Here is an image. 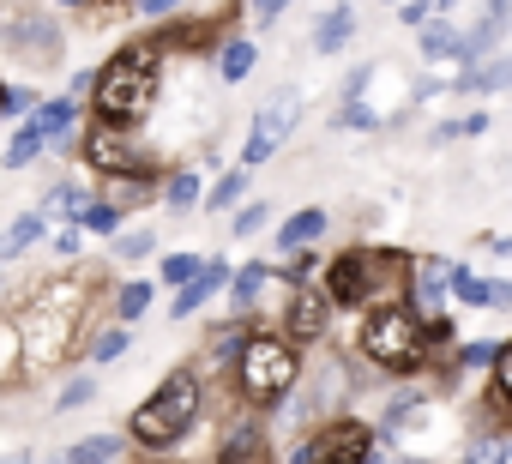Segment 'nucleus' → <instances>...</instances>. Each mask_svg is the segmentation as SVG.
<instances>
[{
	"label": "nucleus",
	"mask_w": 512,
	"mask_h": 464,
	"mask_svg": "<svg viewBox=\"0 0 512 464\" xmlns=\"http://www.w3.org/2000/svg\"><path fill=\"white\" fill-rule=\"evenodd\" d=\"M109 284L115 278H97L73 260V272H49L37 278V290L25 296V308L13 314L19 320V344H25V368H55L67 350H73V332H91L97 326V308H109Z\"/></svg>",
	"instance_id": "obj_1"
},
{
	"label": "nucleus",
	"mask_w": 512,
	"mask_h": 464,
	"mask_svg": "<svg viewBox=\"0 0 512 464\" xmlns=\"http://www.w3.org/2000/svg\"><path fill=\"white\" fill-rule=\"evenodd\" d=\"M163 67H169V55H163L151 37L115 43V55L97 67V85H91V97H85L91 121L133 133V127L157 109V97H163Z\"/></svg>",
	"instance_id": "obj_2"
},
{
	"label": "nucleus",
	"mask_w": 512,
	"mask_h": 464,
	"mask_svg": "<svg viewBox=\"0 0 512 464\" xmlns=\"http://www.w3.org/2000/svg\"><path fill=\"white\" fill-rule=\"evenodd\" d=\"M302 368H308V356H302L278 326H247V338H241V350H235V362H229V374H223L229 404H235V410L272 416V410L302 386Z\"/></svg>",
	"instance_id": "obj_3"
},
{
	"label": "nucleus",
	"mask_w": 512,
	"mask_h": 464,
	"mask_svg": "<svg viewBox=\"0 0 512 464\" xmlns=\"http://www.w3.org/2000/svg\"><path fill=\"white\" fill-rule=\"evenodd\" d=\"M205 404H211V380L199 374V362H175V368L133 404V416L121 422V434H127L139 452H175V446L199 428Z\"/></svg>",
	"instance_id": "obj_4"
},
{
	"label": "nucleus",
	"mask_w": 512,
	"mask_h": 464,
	"mask_svg": "<svg viewBox=\"0 0 512 464\" xmlns=\"http://www.w3.org/2000/svg\"><path fill=\"white\" fill-rule=\"evenodd\" d=\"M356 362H368L386 380H422L434 368V356H428V320L410 302H398V296L362 308V320H356Z\"/></svg>",
	"instance_id": "obj_5"
},
{
	"label": "nucleus",
	"mask_w": 512,
	"mask_h": 464,
	"mask_svg": "<svg viewBox=\"0 0 512 464\" xmlns=\"http://www.w3.org/2000/svg\"><path fill=\"white\" fill-rule=\"evenodd\" d=\"M404 260H410V254H398V248L350 242V248H338V254H326V260H320V278H314V284L326 290L332 314H362V308H374V302L398 296Z\"/></svg>",
	"instance_id": "obj_6"
},
{
	"label": "nucleus",
	"mask_w": 512,
	"mask_h": 464,
	"mask_svg": "<svg viewBox=\"0 0 512 464\" xmlns=\"http://www.w3.org/2000/svg\"><path fill=\"white\" fill-rule=\"evenodd\" d=\"M0 61L19 73H55L67 61V25L49 0H0Z\"/></svg>",
	"instance_id": "obj_7"
},
{
	"label": "nucleus",
	"mask_w": 512,
	"mask_h": 464,
	"mask_svg": "<svg viewBox=\"0 0 512 464\" xmlns=\"http://www.w3.org/2000/svg\"><path fill=\"white\" fill-rule=\"evenodd\" d=\"M73 157L97 175V181H121V175H151V181H163V163H157V151H145L133 133H121V127H85L79 133V145H73Z\"/></svg>",
	"instance_id": "obj_8"
},
{
	"label": "nucleus",
	"mask_w": 512,
	"mask_h": 464,
	"mask_svg": "<svg viewBox=\"0 0 512 464\" xmlns=\"http://www.w3.org/2000/svg\"><path fill=\"white\" fill-rule=\"evenodd\" d=\"M296 127H302V91H278V97H266L260 109H253V121H247V139H241V169H266L272 157H284V145L296 139Z\"/></svg>",
	"instance_id": "obj_9"
},
{
	"label": "nucleus",
	"mask_w": 512,
	"mask_h": 464,
	"mask_svg": "<svg viewBox=\"0 0 512 464\" xmlns=\"http://www.w3.org/2000/svg\"><path fill=\"white\" fill-rule=\"evenodd\" d=\"M332 326H338V314H332V302H326V290H320L314 278H302V284H290V290H284L278 332H284L302 356L326 350V344H332Z\"/></svg>",
	"instance_id": "obj_10"
},
{
	"label": "nucleus",
	"mask_w": 512,
	"mask_h": 464,
	"mask_svg": "<svg viewBox=\"0 0 512 464\" xmlns=\"http://www.w3.org/2000/svg\"><path fill=\"white\" fill-rule=\"evenodd\" d=\"M452 254H410L404 260V278H398V302H410L422 320H434V314H446V302H452Z\"/></svg>",
	"instance_id": "obj_11"
},
{
	"label": "nucleus",
	"mask_w": 512,
	"mask_h": 464,
	"mask_svg": "<svg viewBox=\"0 0 512 464\" xmlns=\"http://www.w3.org/2000/svg\"><path fill=\"white\" fill-rule=\"evenodd\" d=\"M266 458H272V422L260 410H229L211 464H266Z\"/></svg>",
	"instance_id": "obj_12"
},
{
	"label": "nucleus",
	"mask_w": 512,
	"mask_h": 464,
	"mask_svg": "<svg viewBox=\"0 0 512 464\" xmlns=\"http://www.w3.org/2000/svg\"><path fill=\"white\" fill-rule=\"evenodd\" d=\"M374 446H380V440H374V422L344 410V416H326V422H320V458H314V464H362Z\"/></svg>",
	"instance_id": "obj_13"
},
{
	"label": "nucleus",
	"mask_w": 512,
	"mask_h": 464,
	"mask_svg": "<svg viewBox=\"0 0 512 464\" xmlns=\"http://www.w3.org/2000/svg\"><path fill=\"white\" fill-rule=\"evenodd\" d=\"M25 121L43 133V145H49V151H73V145H79V133H85V103H79V97H67V91H55V97H37V109H31Z\"/></svg>",
	"instance_id": "obj_14"
},
{
	"label": "nucleus",
	"mask_w": 512,
	"mask_h": 464,
	"mask_svg": "<svg viewBox=\"0 0 512 464\" xmlns=\"http://www.w3.org/2000/svg\"><path fill=\"white\" fill-rule=\"evenodd\" d=\"M229 254H205V266L193 272V284H181L175 296H169V320H193V314H205L223 290H229Z\"/></svg>",
	"instance_id": "obj_15"
},
{
	"label": "nucleus",
	"mask_w": 512,
	"mask_h": 464,
	"mask_svg": "<svg viewBox=\"0 0 512 464\" xmlns=\"http://www.w3.org/2000/svg\"><path fill=\"white\" fill-rule=\"evenodd\" d=\"M422 416H428V392L410 380H392V392L380 398V416H374V440L398 446V434H410V422H422Z\"/></svg>",
	"instance_id": "obj_16"
},
{
	"label": "nucleus",
	"mask_w": 512,
	"mask_h": 464,
	"mask_svg": "<svg viewBox=\"0 0 512 464\" xmlns=\"http://www.w3.org/2000/svg\"><path fill=\"white\" fill-rule=\"evenodd\" d=\"M326 236H332V211H326V205H296V211L278 223L272 242H278V254H296V248H320Z\"/></svg>",
	"instance_id": "obj_17"
},
{
	"label": "nucleus",
	"mask_w": 512,
	"mask_h": 464,
	"mask_svg": "<svg viewBox=\"0 0 512 464\" xmlns=\"http://www.w3.org/2000/svg\"><path fill=\"white\" fill-rule=\"evenodd\" d=\"M91 193H97V187H91L85 175H61V181H49V187H43L37 211L49 217V229H55V223H79V217H85V205H91Z\"/></svg>",
	"instance_id": "obj_18"
},
{
	"label": "nucleus",
	"mask_w": 512,
	"mask_h": 464,
	"mask_svg": "<svg viewBox=\"0 0 512 464\" xmlns=\"http://www.w3.org/2000/svg\"><path fill=\"white\" fill-rule=\"evenodd\" d=\"M247 326H253V320H241V314H229V320L205 326V356H199V374H205V380H223V374H229V362H235V350H241Z\"/></svg>",
	"instance_id": "obj_19"
},
{
	"label": "nucleus",
	"mask_w": 512,
	"mask_h": 464,
	"mask_svg": "<svg viewBox=\"0 0 512 464\" xmlns=\"http://www.w3.org/2000/svg\"><path fill=\"white\" fill-rule=\"evenodd\" d=\"M266 290H272V260H247V266H235V272H229L223 302H229V314L253 320V308L266 302Z\"/></svg>",
	"instance_id": "obj_20"
},
{
	"label": "nucleus",
	"mask_w": 512,
	"mask_h": 464,
	"mask_svg": "<svg viewBox=\"0 0 512 464\" xmlns=\"http://www.w3.org/2000/svg\"><path fill=\"white\" fill-rule=\"evenodd\" d=\"M452 91H458V97H476V103H488V97L512 91V49H500V55H494V61H482V67H458Z\"/></svg>",
	"instance_id": "obj_21"
},
{
	"label": "nucleus",
	"mask_w": 512,
	"mask_h": 464,
	"mask_svg": "<svg viewBox=\"0 0 512 464\" xmlns=\"http://www.w3.org/2000/svg\"><path fill=\"white\" fill-rule=\"evenodd\" d=\"M356 7H350V0H332V7L314 19V31H308V43H314V55H344L350 43H356Z\"/></svg>",
	"instance_id": "obj_22"
},
{
	"label": "nucleus",
	"mask_w": 512,
	"mask_h": 464,
	"mask_svg": "<svg viewBox=\"0 0 512 464\" xmlns=\"http://www.w3.org/2000/svg\"><path fill=\"white\" fill-rule=\"evenodd\" d=\"M157 205H163V211H175V217H187V211H199V205H205V175H199V163H181V169H163V187H157Z\"/></svg>",
	"instance_id": "obj_23"
},
{
	"label": "nucleus",
	"mask_w": 512,
	"mask_h": 464,
	"mask_svg": "<svg viewBox=\"0 0 512 464\" xmlns=\"http://www.w3.org/2000/svg\"><path fill=\"white\" fill-rule=\"evenodd\" d=\"M151 308H157V278H115L109 284V320L139 326Z\"/></svg>",
	"instance_id": "obj_24"
},
{
	"label": "nucleus",
	"mask_w": 512,
	"mask_h": 464,
	"mask_svg": "<svg viewBox=\"0 0 512 464\" xmlns=\"http://www.w3.org/2000/svg\"><path fill=\"white\" fill-rule=\"evenodd\" d=\"M43 242H49V217H43L37 205H31V211H19L13 223H0V260H7V266H13V260H25V254H31V248H43Z\"/></svg>",
	"instance_id": "obj_25"
},
{
	"label": "nucleus",
	"mask_w": 512,
	"mask_h": 464,
	"mask_svg": "<svg viewBox=\"0 0 512 464\" xmlns=\"http://www.w3.org/2000/svg\"><path fill=\"white\" fill-rule=\"evenodd\" d=\"M458 37H464V25H452V13H434V19L416 31V55H422L428 67H458Z\"/></svg>",
	"instance_id": "obj_26"
},
{
	"label": "nucleus",
	"mask_w": 512,
	"mask_h": 464,
	"mask_svg": "<svg viewBox=\"0 0 512 464\" xmlns=\"http://www.w3.org/2000/svg\"><path fill=\"white\" fill-rule=\"evenodd\" d=\"M253 67H260V43H253L247 31H229V37L217 43V79H223V85H247Z\"/></svg>",
	"instance_id": "obj_27"
},
{
	"label": "nucleus",
	"mask_w": 512,
	"mask_h": 464,
	"mask_svg": "<svg viewBox=\"0 0 512 464\" xmlns=\"http://www.w3.org/2000/svg\"><path fill=\"white\" fill-rule=\"evenodd\" d=\"M157 254H163V236H157L151 223H133V217L121 223V236L109 242V260H115V266H145V260H157Z\"/></svg>",
	"instance_id": "obj_28"
},
{
	"label": "nucleus",
	"mask_w": 512,
	"mask_h": 464,
	"mask_svg": "<svg viewBox=\"0 0 512 464\" xmlns=\"http://www.w3.org/2000/svg\"><path fill=\"white\" fill-rule=\"evenodd\" d=\"M133 338H139V326H121V320H103V326H91V338H85V356H91V368H109V362H121V356L133 350Z\"/></svg>",
	"instance_id": "obj_29"
},
{
	"label": "nucleus",
	"mask_w": 512,
	"mask_h": 464,
	"mask_svg": "<svg viewBox=\"0 0 512 464\" xmlns=\"http://www.w3.org/2000/svg\"><path fill=\"white\" fill-rule=\"evenodd\" d=\"M133 452V440L121 434V428H97V434H85V440H73L67 446V458L73 464H121Z\"/></svg>",
	"instance_id": "obj_30"
},
{
	"label": "nucleus",
	"mask_w": 512,
	"mask_h": 464,
	"mask_svg": "<svg viewBox=\"0 0 512 464\" xmlns=\"http://www.w3.org/2000/svg\"><path fill=\"white\" fill-rule=\"evenodd\" d=\"M452 302H464V308H500V278H488V272H470L464 260L452 266Z\"/></svg>",
	"instance_id": "obj_31"
},
{
	"label": "nucleus",
	"mask_w": 512,
	"mask_h": 464,
	"mask_svg": "<svg viewBox=\"0 0 512 464\" xmlns=\"http://www.w3.org/2000/svg\"><path fill=\"white\" fill-rule=\"evenodd\" d=\"M43 157H49L43 133H37L31 121H13V133H7V151H0V169H7V175H19V169H31V163H43Z\"/></svg>",
	"instance_id": "obj_32"
},
{
	"label": "nucleus",
	"mask_w": 512,
	"mask_h": 464,
	"mask_svg": "<svg viewBox=\"0 0 512 464\" xmlns=\"http://www.w3.org/2000/svg\"><path fill=\"white\" fill-rule=\"evenodd\" d=\"M247 187H253V169L229 163V169H223L217 181H205V205H199V211H223V217H229V211H235V205L247 199Z\"/></svg>",
	"instance_id": "obj_33"
},
{
	"label": "nucleus",
	"mask_w": 512,
	"mask_h": 464,
	"mask_svg": "<svg viewBox=\"0 0 512 464\" xmlns=\"http://www.w3.org/2000/svg\"><path fill=\"white\" fill-rule=\"evenodd\" d=\"M380 127H392V115H380L368 97H338V109H332V133H380Z\"/></svg>",
	"instance_id": "obj_34"
},
{
	"label": "nucleus",
	"mask_w": 512,
	"mask_h": 464,
	"mask_svg": "<svg viewBox=\"0 0 512 464\" xmlns=\"http://www.w3.org/2000/svg\"><path fill=\"white\" fill-rule=\"evenodd\" d=\"M121 223H127V211H121L115 199L91 193V205H85V217H79V229H85V236H97V242H115V236H121Z\"/></svg>",
	"instance_id": "obj_35"
},
{
	"label": "nucleus",
	"mask_w": 512,
	"mask_h": 464,
	"mask_svg": "<svg viewBox=\"0 0 512 464\" xmlns=\"http://www.w3.org/2000/svg\"><path fill=\"white\" fill-rule=\"evenodd\" d=\"M464 464H512V434L506 428H476L464 440Z\"/></svg>",
	"instance_id": "obj_36"
},
{
	"label": "nucleus",
	"mask_w": 512,
	"mask_h": 464,
	"mask_svg": "<svg viewBox=\"0 0 512 464\" xmlns=\"http://www.w3.org/2000/svg\"><path fill=\"white\" fill-rule=\"evenodd\" d=\"M488 404L506 410V428H512V338H500V350H494V368H488Z\"/></svg>",
	"instance_id": "obj_37"
},
{
	"label": "nucleus",
	"mask_w": 512,
	"mask_h": 464,
	"mask_svg": "<svg viewBox=\"0 0 512 464\" xmlns=\"http://www.w3.org/2000/svg\"><path fill=\"white\" fill-rule=\"evenodd\" d=\"M103 392V380H97V368H79V374H67L61 386H55V410L67 416V410H85L91 398Z\"/></svg>",
	"instance_id": "obj_38"
},
{
	"label": "nucleus",
	"mask_w": 512,
	"mask_h": 464,
	"mask_svg": "<svg viewBox=\"0 0 512 464\" xmlns=\"http://www.w3.org/2000/svg\"><path fill=\"white\" fill-rule=\"evenodd\" d=\"M205 266V254H193V248H181V254H163L157 260V290H181V284H193V272Z\"/></svg>",
	"instance_id": "obj_39"
},
{
	"label": "nucleus",
	"mask_w": 512,
	"mask_h": 464,
	"mask_svg": "<svg viewBox=\"0 0 512 464\" xmlns=\"http://www.w3.org/2000/svg\"><path fill=\"white\" fill-rule=\"evenodd\" d=\"M260 229H272V205H266V199H241V205L229 211V236H235V242L260 236Z\"/></svg>",
	"instance_id": "obj_40"
},
{
	"label": "nucleus",
	"mask_w": 512,
	"mask_h": 464,
	"mask_svg": "<svg viewBox=\"0 0 512 464\" xmlns=\"http://www.w3.org/2000/svg\"><path fill=\"white\" fill-rule=\"evenodd\" d=\"M25 368V344H19V320L0 308V386H7L13 374Z\"/></svg>",
	"instance_id": "obj_41"
},
{
	"label": "nucleus",
	"mask_w": 512,
	"mask_h": 464,
	"mask_svg": "<svg viewBox=\"0 0 512 464\" xmlns=\"http://www.w3.org/2000/svg\"><path fill=\"white\" fill-rule=\"evenodd\" d=\"M85 242H91V236H85L79 223H55V229H49V248H55V260H67V266L85 260Z\"/></svg>",
	"instance_id": "obj_42"
},
{
	"label": "nucleus",
	"mask_w": 512,
	"mask_h": 464,
	"mask_svg": "<svg viewBox=\"0 0 512 464\" xmlns=\"http://www.w3.org/2000/svg\"><path fill=\"white\" fill-rule=\"evenodd\" d=\"M127 13H133V19H145V25H163V19L187 13V0H127Z\"/></svg>",
	"instance_id": "obj_43"
},
{
	"label": "nucleus",
	"mask_w": 512,
	"mask_h": 464,
	"mask_svg": "<svg viewBox=\"0 0 512 464\" xmlns=\"http://www.w3.org/2000/svg\"><path fill=\"white\" fill-rule=\"evenodd\" d=\"M476 25H488L500 43L512 37V0H482V13H476Z\"/></svg>",
	"instance_id": "obj_44"
},
{
	"label": "nucleus",
	"mask_w": 512,
	"mask_h": 464,
	"mask_svg": "<svg viewBox=\"0 0 512 464\" xmlns=\"http://www.w3.org/2000/svg\"><path fill=\"white\" fill-rule=\"evenodd\" d=\"M290 7H296V0H247V19L266 31V25H278V19H284Z\"/></svg>",
	"instance_id": "obj_45"
},
{
	"label": "nucleus",
	"mask_w": 512,
	"mask_h": 464,
	"mask_svg": "<svg viewBox=\"0 0 512 464\" xmlns=\"http://www.w3.org/2000/svg\"><path fill=\"white\" fill-rule=\"evenodd\" d=\"M488 127H494V115H488V109H470V115H452V133H458V139H482Z\"/></svg>",
	"instance_id": "obj_46"
},
{
	"label": "nucleus",
	"mask_w": 512,
	"mask_h": 464,
	"mask_svg": "<svg viewBox=\"0 0 512 464\" xmlns=\"http://www.w3.org/2000/svg\"><path fill=\"white\" fill-rule=\"evenodd\" d=\"M392 13H398V25H410V31H422V25L434 19V7H428V0H398Z\"/></svg>",
	"instance_id": "obj_47"
},
{
	"label": "nucleus",
	"mask_w": 512,
	"mask_h": 464,
	"mask_svg": "<svg viewBox=\"0 0 512 464\" xmlns=\"http://www.w3.org/2000/svg\"><path fill=\"white\" fill-rule=\"evenodd\" d=\"M446 91H452V79H434V73H422V79H416V91H410V103L422 109V103H434V97H446Z\"/></svg>",
	"instance_id": "obj_48"
},
{
	"label": "nucleus",
	"mask_w": 512,
	"mask_h": 464,
	"mask_svg": "<svg viewBox=\"0 0 512 464\" xmlns=\"http://www.w3.org/2000/svg\"><path fill=\"white\" fill-rule=\"evenodd\" d=\"M91 85H97V67H79V73L67 79V97H79V103H85V97H91Z\"/></svg>",
	"instance_id": "obj_49"
},
{
	"label": "nucleus",
	"mask_w": 512,
	"mask_h": 464,
	"mask_svg": "<svg viewBox=\"0 0 512 464\" xmlns=\"http://www.w3.org/2000/svg\"><path fill=\"white\" fill-rule=\"evenodd\" d=\"M482 248H488V260H512V229L506 236H482Z\"/></svg>",
	"instance_id": "obj_50"
},
{
	"label": "nucleus",
	"mask_w": 512,
	"mask_h": 464,
	"mask_svg": "<svg viewBox=\"0 0 512 464\" xmlns=\"http://www.w3.org/2000/svg\"><path fill=\"white\" fill-rule=\"evenodd\" d=\"M55 13H97V7H109V0H49Z\"/></svg>",
	"instance_id": "obj_51"
},
{
	"label": "nucleus",
	"mask_w": 512,
	"mask_h": 464,
	"mask_svg": "<svg viewBox=\"0 0 512 464\" xmlns=\"http://www.w3.org/2000/svg\"><path fill=\"white\" fill-rule=\"evenodd\" d=\"M7 121H25V115L13 109V85H7V79H0V127H7Z\"/></svg>",
	"instance_id": "obj_52"
},
{
	"label": "nucleus",
	"mask_w": 512,
	"mask_h": 464,
	"mask_svg": "<svg viewBox=\"0 0 512 464\" xmlns=\"http://www.w3.org/2000/svg\"><path fill=\"white\" fill-rule=\"evenodd\" d=\"M500 308H512V278H500Z\"/></svg>",
	"instance_id": "obj_53"
},
{
	"label": "nucleus",
	"mask_w": 512,
	"mask_h": 464,
	"mask_svg": "<svg viewBox=\"0 0 512 464\" xmlns=\"http://www.w3.org/2000/svg\"><path fill=\"white\" fill-rule=\"evenodd\" d=\"M428 7H434V13H458V0H428Z\"/></svg>",
	"instance_id": "obj_54"
},
{
	"label": "nucleus",
	"mask_w": 512,
	"mask_h": 464,
	"mask_svg": "<svg viewBox=\"0 0 512 464\" xmlns=\"http://www.w3.org/2000/svg\"><path fill=\"white\" fill-rule=\"evenodd\" d=\"M0 464H31V452H7V458H0Z\"/></svg>",
	"instance_id": "obj_55"
},
{
	"label": "nucleus",
	"mask_w": 512,
	"mask_h": 464,
	"mask_svg": "<svg viewBox=\"0 0 512 464\" xmlns=\"http://www.w3.org/2000/svg\"><path fill=\"white\" fill-rule=\"evenodd\" d=\"M0 302H7V260H0Z\"/></svg>",
	"instance_id": "obj_56"
},
{
	"label": "nucleus",
	"mask_w": 512,
	"mask_h": 464,
	"mask_svg": "<svg viewBox=\"0 0 512 464\" xmlns=\"http://www.w3.org/2000/svg\"><path fill=\"white\" fill-rule=\"evenodd\" d=\"M392 464H428V458H398V452H392Z\"/></svg>",
	"instance_id": "obj_57"
},
{
	"label": "nucleus",
	"mask_w": 512,
	"mask_h": 464,
	"mask_svg": "<svg viewBox=\"0 0 512 464\" xmlns=\"http://www.w3.org/2000/svg\"><path fill=\"white\" fill-rule=\"evenodd\" d=\"M49 464H73V458H67V452H55V458H49Z\"/></svg>",
	"instance_id": "obj_58"
},
{
	"label": "nucleus",
	"mask_w": 512,
	"mask_h": 464,
	"mask_svg": "<svg viewBox=\"0 0 512 464\" xmlns=\"http://www.w3.org/2000/svg\"><path fill=\"white\" fill-rule=\"evenodd\" d=\"M386 7H398V0H386Z\"/></svg>",
	"instance_id": "obj_59"
}]
</instances>
